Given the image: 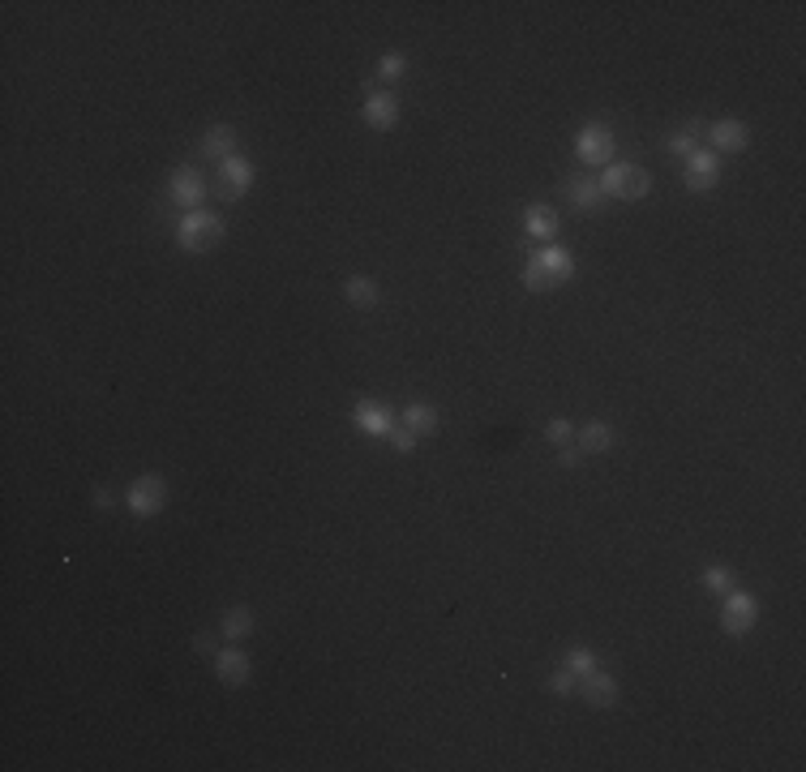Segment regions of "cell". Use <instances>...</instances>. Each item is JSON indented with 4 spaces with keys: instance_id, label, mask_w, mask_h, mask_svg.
I'll use <instances>...</instances> for the list:
<instances>
[{
    "instance_id": "6da1fadb",
    "label": "cell",
    "mask_w": 806,
    "mask_h": 772,
    "mask_svg": "<svg viewBox=\"0 0 806 772\" xmlns=\"http://www.w3.org/2000/svg\"><path fill=\"white\" fill-rule=\"evenodd\" d=\"M570 270H575V258H570L562 245H545V249H537L532 262H528L524 288L528 292H550V288L570 280Z\"/></svg>"
},
{
    "instance_id": "7a4b0ae2",
    "label": "cell",
    "mask_w": 806,
    "mask_h": 772,
    "mask_svg": "<svg viewBox=\"0 0 806 772\" xmlns=\"http://www.w3.org/2000/svg\"><path fill=\"white\" fill-rule=\"evenodd\" d=\"M224 219L211 211H189L181 219V227H176V240H181V249L184 253H211L219 240H224Z\"/></svg>"
},
{
    "instance_id": "3957f363",
    "label": "cell",
    "mask_w": 806,
    "mask_h": 772,
    "mask_svg": "<svg viewBox=\"0 0 806 772\" xmlns=\"http://www.w3.org/2000/svg\"><path fill=\"white\" fill-rule=\"evenodd\" d=\"M596 181H601V194L623 197V202L648 197V189H652V176L639 168V164H609L605 176H596Z\"/></svg>"
},
{
    "instance_id": "277c9868",
    "label": "cell",
    "mask_w": 806,
    "mask_h": 772,
    "mask_svg": "<svg viewBox=\"0 0 806 772\" xmlns=\"http://www.w3.org/2000/svg\"><path fill=\"white\" fill-rule=\"evenodd\" d=\"M125 506H129V515H138V520H151V515H159V511L168 506V481L155 477V472L138 477V481H133V485L125 490Z\"/></svg>"
},
{
    "instance_id": "5b68a950",
    "label": "cell",
    "mask_w": 806,
    "mask_h": 772,
    "mask_svg": "<svg viewBox=\"0 0 806 772\" xmlns=\"http://www.w3.org/2000/svg\"><path fill=\"white\" fill-rule=\"evenodd\" d=\"M613 151H618V142H613V129L601 125V121H592V125H583L580 133H575V154H580L583 164H605V168H609Z\"/></svg>"
},
{
    "instance_id": "8992f818",
    "label": "cell",
    "mask_w": 806,
    "mask_h": 772,
    "mask_svg": "<svg viewBox=\"0 0 806 772\" xmlns=\"http://www.w3.org/2000/svg\"><path fill=\"white\" fill-rule=\"evenodd\" d=\"M249 185H254V164L241 159V154H227L219 164V185H215L219 202H241L249 194Z\"/></svg>"
},
{
    "instance_id": "52a82bcc",
    "label": "cell",
    "mask_w": 806,
    "mask_h": 772,
    "mask_svg": "<svg viewBox=\"0 0 806 772\" xmlns=\"http://www.w3.org/2000/svg\"><path fill=\"white\" fill-rule=\"evenodd\" d=\"M755 618H759V601H755L750 592H742V588L725 592V605H721L725 635H747L750 627H755Z\"/></svg>"
},
{
    "instance_id": "ba28073f",
    "label": "cell",
    "mask_w": 806,
    "mask_h": 772,
    "mask_svg": "<svg viewBox=\"0 0 806 772\" xmlns=\"http://www.w3.org/2000/svg\"><path fill=\"white\" fill-rule=\"evenodd\" d=\"M682 181H686V189H691V194H707V189H717V181H721V159H717L712 151L686 154Z\"/></svg>"
},
{
    "instance_id": "9c48e42d",
    "label": "cell",
    "mask_w": 806,
    "mask_h": 772,
    "mask_svg": "<svg viewBox=\"0 0 806 772\" xmlns=\"http://www.w3.org/2000/svg\"><path fill=\"white\" fill-rule=\"evenodd\" d=\"M206 176H202L194 164H181V168L172 172V202L181 206V211H202V197H206Z\"/></svg>"
},
{
    "instance_id": "30bf717a",
    "label": "cell",
    "mask_w": 806,
    "mask_h": 772,
    "mask_svg": "<svg viewBox=\"0 0 806 772\" xmlns=\"http://www.w3.org/2000/svg\"><path fill=\"white\" fill-rule=\"evenodd\" d=\"M352 425L369 438L395 434V417H391V407H382L378 399H361V404L352 407Z\"/></svg>"
},
{
    "instance_id": "8fae6325",
    "label": "cell",
    "mask_w": 806,
    "mask_h": 772,
    "mask_svg": "<svg viewBox=\"0 0 806 772\" xmlns=\"http://www.w3.org/2000/svg\"><path fill=\"white\" fill-rule=\"evenodd\" d=\"M361 116H365L369 129H382V133H386V129H395L399 125V99H395V90H369Z\"/></svg>"
},
{
    "instance_id": "7c38bea8",
    "label": "cell",
    "mask_w": 806,
    "mask_h": 772,
    "mask_svg": "<svg viewBox=\"0 0 806 772\" xmlns=\"http://www.w3.org/2000/svg\"><path fill=\"white\" fill-rule=\"evenodd\" d=\"M707 146H717V151H725V154H738V151H747V142H750V129L742 125V121H712L707 125Z\"/></svg>"
},
{
    "instance_id": "4fadbf2b",
    "label": "cell",
    "mask_w": 806,
    "mask_h": 772,
    "mask_svg": "<svg viewBox=\"0 0 806 772\" xmlns=\"http://www.w3.org/2000/svg\"><path fill=\"white\" fill-rule=\"evenodd\" d=\"M580 695L592 703V708H613V703H618V678L605 674V670H592V674L580 678Z\"/></svg>"
},
{
    "instance_id": "5bb4252c",
    "label": "cell",
    "mask_w": 806,
    "mask_h": 772,
    "mask_svg": "<svg viewBox=\"0 0 806 772\" xmlns=\"http://www.w3.org/2000/svg\"><path fill=\"white\" fill-rule=\"evenodd\" d=\"M215 674H219L224 687H245L249 682V657L241 648H219L215 652Z\"/></svg>"
},
{
    "instance_id": "9a60e30c",
    "label": "cell",
    "mask_w": 806,
    "mask_h": 772,
    "mask_svg": "<svg viewBox=\"0 0 806 772\" xmlns=\"http://www.w3.org/2000/svg\"><path fill=\"white\" fill-rule=\"evenodd\" d=\"M524 227H528V237L553 240L558 237V215H553V206H545V202H532L524 211Z\"/></svg>"
},
{
    "instance_id": "2e32d148",
    "label": "cell",
    "mask_w": 806,
    "mask_h": 772,
    "mask_svg": "<svg viewBox=\"0 0 806 772\" xmlns=\"http://www.w3.org/2000/svg\"><path fill=\"white\" fill-rule=\"evenodd\" d=\"M232 146H236V129L232 125H211L202 133V154H206V159H219V164H224L227 154H236Z\"/></svg>"
},
{
    "instance_id": "e0dca14e",
    "label": "cell",
    "mask_w": 806,
    "mask_h": 772,
    "mask_svg": "<svg viewBox=\"0 0 806 772\" xmlns=\"http://www.w3.org/2000/svg\"><path fill=\"white\" fill-rule=\"evenodd\" d=\"M219 631L236 644V640H245V635H254V609L249 605H232V609H224V618H219Z\"/></svg>"
},
{
    "instance_id": "ac0fdd59",
    "label": "cell",
    "mask_w": 806,
    "mask_h": 772,
    "mask_svg": "<svg viewBox=\"0 0 806 772\" xmlns=\"http://www.w3.org/2000/svg\"><path fill=\"white\" fill-rule=\"evenodd\" d=\"M707 133V121H686V129H682V133H669V154H674V159H686V154H695L699 151V138H704Z\"/></svg>"
},
{
    "instance_id": "d6986e66",
    "label": "cell",
    "mask_w": 806,
    "mask_h": 772,
    "mask_svg": "<svg viewBox=\"0 0 806 772\" xmlns=\"http://www.w3.org/2000/svg\"><path fill=\"white\" fill-rule=\"evenodd\" d=\"M566 197H570L580 211H596L605 194H601V181H592V176H575V181L566 185Z\"/></svg>"
},
{
    "instance_id": "ffe728a7",
    "label": "cell",
    "mask_w": 806,
    "mask_h": 772,
    "mask_svg": "<svg viewBox=\"0 0 806 772\" xmlns=\"http://www.w3.org/2000/svg\"><path fill=\"white\" fill-rule=\"evenodd\" d=\"M343 296L356 309H373L378 305V283L369 280V275H352V280H343Z\"/></svg>"
},
{
    "instance_id": "44dd1931",
    "label": "cell",
    "mask_w": 806,
    "mask_h": 772,
    "mask_svg": "<svg viewBox=\"0 0 806 772\" xmlns=\"http://www.w3.org/2000/svg\"><path fill=\"white\" fill-rule=\"evenodd\" d=\"M613 447V429H609L605 421H588L580 429V450L583 455H601V450Z\"/></svg>"
},
{
    "instance_id": "7402d4cb",
    "label": "cell",
    "mask_w": 806,
    "mask_h": 772,
    "mask_svg": "<svg viewBox=\"0 0 806 772\" xmlns=\"http://www.w3.org/2000/svg\"><path fill=\"white\" fill-rule=\"evenodd\" d=\"M438 407H429V404H408L403 407V429H412V434H434L438 429Z\"/></svg>"
},
{
    "instance_id": "603a6c76",
    "label": "cell",
    "mask_w": 806,
    "mask_h": 772,
    "mask_svg": "<svg viewBox=\"0 0 806 772\" xmlns=\"http://www.w3.org/2000/svg\"><path fill=\"white\" fill-rule=\"evenodd\" d=\"M562 665H566V670H570L575 678H583V674H592V670H596V652H592V648H570Z\"/></svg>"
},
{
    "instance_id": "cb8c5ba5",
    "label": "cell",
    "mask_w": 806,
    "mask_h": 772,
    "mask_svg": "<svg viewBox=\"0 0 806 772\" xmlns=\"http://www.w3.org/2000/svg\"><path fill=\"white\" fill-rule=\"evenodd\" d=\"M408 73V57L403 52H386L382 60H378V78H386V82H399Z\"/></svg>"
},
{
    "instance_id": "d4e9b609",
    "label": "cell",
    "mask_w": 806,
    "mask_h": 772,
    "mask_svg": "<svg viewBox=\"0 0 806 772\" xmlns=\"http://www.w3.org/2000/svg\"><path fill=\"white\" fill-rule=\"evenodd\" d=\"M704 588L707 592H721V597H725V592H734L738 588L734 571H725V566H707V571H704Z\"/></svg>"
},
{
    "instance_id": "484cf974",
    "label": "cell",
    "mask_w": 806,
    "mask_h": 772,
    "mask_svg": "<svg viewBox=\"0 0 806 772\" xmlns=\"http://www.w3.org/2000/svg\"><path fill=\"white\" fill-rule=\"evenodd\" d=\"M570 434H575V429H570V421H566V417H553L550 429H545V438H550L553 447H566V442H570Z\"/></svg>"
},
{
    "instance_id": "4316f807",
    "label": "cell",
    "mask_w": 806,
    "mask_h": 772,
    "mask_svg": "<svg viewBox=\"0 0 806 772\" xmlns=\"http://www.w3.org/2000/svg\"><path fill=\"white\" fill-rule=\"evenodd\" d=\"M550 691H553V695H570V691H575V674L562 665V670L550 678Z\"/></svg>"
},
{
    "instance_id": "83f0119b",
    "label": "cell",
    "mask_w": 806,
    "mask_h": 772,
    "mask_svg": "<svg viewBox=\"0 0 806 772\" xmlns=\"http://www.w3.org/2000/svg\"><path fill=\"white\" fill-rule=\"evenodd\" d=\"M395 447H399V455H408V450L416 447V434H412V429H395Z\"/></svg>"
},
{
    "instance_id": "f1b7e54d",
    "label": "cell",
    "mask_w": 806,
    "mask_h": 772,
    "mask_svg": "<svg viewBox=\"0 0 806 772\" xmlns=\"http://www.w3.org/2000/svg\"><path fill=\"white\" fill-rule=\"evenodd\" d=\"M194 652H202V657H211V661H215V652H219V648H215L211 635H198V640H194Z\"/></svg>"
},
{
    "instance_id": "f546056e",
    "label": "cell",
    "mask_w": 806,
    "mask_h": 772,
    "mask_svg": "<svg viewBox=\"0 0 806 772\" xmlns=\"http://www.w3.org/2000/svg\"><path fill=\"white\" fill-rule=\"evenodd\" d=\"M558 460H562V468H575V463L583 460V450L580 447H562V455H558Z\"/></svg>"
},
{
    "instance_id": "4dcf8cb0",
    "label": "cell",
    "mask_w": 806,
    "mask_h": 772,
    "mask_svg": "<svg viewBox=\"0 0 806 772\" xmlns=\"http://www.w3.org/2000/svg\"><path fill=\"white\" fill-rule=\"evenodd\" d=\"M95 506H112V493H108V490H95Z\"/></svg>"
}]
</instances>
